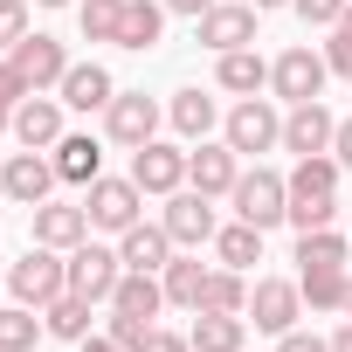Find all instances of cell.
Listing matches in <instances>:
<instances>
[{"mask_svg":"<svg viewBox=\"0 0 352 352\" xmlns=\"http://www.w3.org/2000/svg\"><path fill=\"white\" fill-rule=\"evenodd\" d=\"M138 201H145V187L138 180H104V173H97V180H90V228H111V235H124L131 221H138Z\"/></svg>","mask_w":352,"mask_h":352,"instance_id":"5","label":"cell"},{"mask_svg":"<svg viewBox=\"0 0 352 352\" xmlns=\"http://www.w3.org/2000/svg\"><path fill=\"white\" fill-rule=\"evenodd\" d=\"M242 311H194V352H242Z\"/></svg>","mask_w":352,"mask_h":352,"instance_id":"22","label":"cell"},{"mask_svg":"<svg viewBox=\"0 0 352 352\" xmlns=\"http://www.w3.org/2000/svg\"><path fill=\"white\" fill-rule=\"evenodd\" d=\"M104 124H111V138L118 145H152V131H159V104L145 97V90H118L111 104H104Z\"/></svg>","mask_w":352,"mask_h":352,"instance_id":"6","label":"cell"},{"mask_svg":"<svg viewBox=\"0 0 352 352\" xmlns=\"http://www.w3.org/2000/svg\"><path fill=\"white\" fill-rule=\"evenodd\" d=\"M345 28H352V8H345Z\"/></svg>","mask_w":352,"mask_h":352,"instance_id":"49","label":"cell"},{"mask_svg":"<svg viewBox=\"0 0 352 352\" xmlns=\"http://www.w3.org/2000/svg\"><path fill=\"white\" fill-rule=\"evenodd\" d=\"M28 214H35V242H42V249H76V242H90V208L42 201V208H28Z\"/></svg>","mask_w":352,"mask_h":352,"instance_id":"17","label":"cell"},{"mask_svg":"<svg viewBox=\"0 0 352 352\" xmlns=\"http://www.w3.org/2000/svg\"><path fill=\"white\" fill-rule=\"evenodd\" d=\"M0 131H14V104H0Z\"/></svg>","mask_w":352,"mask_h":352,"instance_id":"45","label":"cell"},{"mask_svg":"<svg viewBox=\"0 0 352 352\" xmlns=\"http://www.w3.org/2000/svg\"><path fill=\"white\" fill-rule=\"evenodd\" d=\"M276 138H283V118H276L263 97H249V104L228 111V145H235V152H270Z\"/></svg>","mask_w":352,"mask_h":352,"instance_id":"16","label":"cell"},{"mask_svg":"<svg viewBox=\"0 0 352 352\" xmlns=\"http://www.w3.org/2000/svg\"><path fill=\"white\" fill-rule=\"evenodd\" d=\"M297 290H304L318 311H331V304H345V270H304Z\"/></svg>","mask_w":352,"mask_h":352,"instance_id":"33","label":"cell"},{"mask_svg":"<svg viewBox=\"0 0 352 352\" xmlns=\"http://www.w3.org/2000/svg\"><path fill=\"white\" fill-rule=\"evenodd\" d=\"M83 352H131V345H124L118 331H104V338H83Z\"/></svg>","mask_w":352,"mask_h":352,"instance_id":"42","label":"cell"},{"mask_svg":"<svg viewBox=\"0 0 352 352\" xmlns=\"http://www.w3.org/2000/svg\"><path fill=\"white\" fill-rule=\"evenodd\" d=\"M56 90H63V104H69V111H104V104L118 97V83H111V69H104V63H69V76H63Z\"/></svg>","mask_w":352,"mask_h":352,"instance_id":"19","label":"cell"},{"mask_svg":"<svg viewBox=\"0 0 352 352\" xmlns=\"http://www.w3.org/2000/svg\"><path fill=\"white\" fill-rule=\"evenodd\" d=\"M270 83V63L256 56V49H228L221 56V90H242V97H256Z\"/></svg>","mask_w":352,"mask_h":352,"instance_id":"27","label":"cell"},{"mask_svg":"<svg viewBox=\"0 0 352 352\" xmlns=\"http://www.w3.org/2000/svg\"><path fill=\"white\" fill-rule=\"evenodd\" d=\"M42 8H69V0H42Z\"/></svg>","mask_w":352,"mask_h":352,"instance_id":"47","label":"cell"},{"mask_svg":"<svg viewBox=\"0 0 352 352\" xmlns=\"http://www.w3.org/2000/svg\"><path fill=\"white\" fill-rule=\"evenodd\" d=\"M235 159H242L235 145H208V138H201V152H187V187L208 194V201H214V194H235V180H242Z\"/></svg>","mask_w":352,"mask_h":352,"instance_id":"11","label":"cell"},{"mask_svg":"<svg viewBox=\"0 0 352 352\" xmlns=\"http://www.w3.org/2000/svg\"><path fill=\"white\" fill-rule=\"evenodd\" d=\"M208 8H214V0H166V14H194V21H201Z\"/></svg>","mask_w":352,"mask_h":352,"instance_id":"43","label":"cell"},{"mask_svg":"<svg viewBox=\"0 0 352 352\" xmlns=\"http://www.w3.org/2000/svg\"><path fill=\"white\" fill-rule=\"evenodd\" d=\"M256 8H283V0H256Z\"/></svg>","mask_w":352,"mask_h":352,"instance_id":"48","label":"cell"},{"mask_svg":"<svg viewBox=\"0 0 352 352\" xmlns=\"http://www.w3.org/2000/svg\"><path fill=\"white\" fill-rule=\"evenodd\" d=\"M166 28V0H124V21H118V49H152Z\"/></svg>","mask_w":352,"mask_h":352,"instance_id":"23","label":"cell"},{"mask_svg":"<svg viewBox=\"0 0 352 352\" xmlns=\"http://www.w3.org/2000/svg\"><path fill=\"white\" fill-rule=\"evenodd\" d=\"M21 97H35V90L21 83V69H14V63H0V104H21Z\"/></svg>","mask_w":352,"mask_h":352,"instance_id":"39","label":"cell"},{"mask_svg":"<svg viewBox=\"0 0 352 352\" xmlns=\"http://www.w3.org/2000/svg\"><path fill=\"white\" fill-rule=\"evenodd\" d=\"M118 276H124V256H118V249H97V242H76V249H69V290H76V297L111 304Z\"/></svg>","mask_w":352,"mask_h":352,"instance_id":"4","label":"cell"},{"mask_svg":"<svg viewBox=\"0 0 352 352\" xmlns=\"http://www.w3.org/2000/svg\"><path fill=\"white\" fill-rule=\"evenodd\" d=\"M76 21H83V35H90V42H118L124 0H83V8H76Z\"/></svg>","mask_w":352,"mask_h":352,"instance_id":"32","label":"cell"},{"mask_svg":"<svg viewBox=\"0 0 352 352\" xmlns=\"http://www.w3.org/2000/svg\"><path fill=\"white\" fill-rule=\"evenodd\" d=\"M42 318H49V331H56V338H90V297H76V290H63Z\"/></svg>","mask_w":352,"mask_h":352,"instance_id":"30","label":"cell"},{"mask_svg":"<svg viewBox=\"0 0 352 352\" xmlns=\"http://www.w3.org/2000/svg\"><path fill=\"white\" fill-rule=\"evenodd\" d=\"M131 352H194V338H180V331H159V324H152V331H145Z\"/></svg>","mask_w":352,"mask_h":352,"instance_id":"37","label":"cell"},{"mask_svg":"<svg viewBox=\"0 0 352 352\" xmlns=\"http://www.w3.org/2000/svg\"><path fill=\"white\" fill-rule=\"evenodd\" d=\"M256 0H242V8H208L201 14V42L214 49V56H228V49H249L256 42Z\"/></svg>","mask_w":352,"mask_h":352,"instance_id":"15","label":"cell"},{"mask_svg":"<svg viewBox=\"0 0 352 352\" xmlns=\"http://www.w3.org/2000/svg\"><path fill=\"white\" fill-rule=\"evenodd\" d=\"M290 8H297L304 21H318V28H338V21H345V8H352V0H290Z\"/></svg>","mask_w":352,"mask_h":352,"instance_id":"35","label":"cell"},{"mask_svg":"<svg viewBox=\"0 0 352 352\" xmlns=\"http://www.w3.org/2000/svg\"><path fill=\"white\" fill-rule=\"evenodd\" d=\"M297 304H304V290L283 283V276H263V283L249 290V318H256V331H276V338L297 324Z\"/></svg>","mask_w":352,"mask_h":352,"instance_id":"14","label":"cell"},{"mask_svg":"<svg viewBox=\"0 0 352 352\" xmlns=\"http://www.w3.org/2000/svg\"><path fill=\"white\" fill-rule=\"evenodd\" d=\"M35 331H42V324H35V311H28V304L0 311V352H28V345H35Z\"/></svg>","mask_w":352,"mask_h":352,"instance_id":"34","label":"cell"},{"mask_svg":"<svg viewBox=\"0 0 352 352\" xmlns=\"http://www.w3.org/2000/svg\"><path fill=\"white\" fill-rule=\"evenodd\" d=\"M214 249H221L228 270H249V263H263V228H256V221H235V228L214 235Z\"/></svg>","mask_w":352,"mask_h":352,"instance_id":"28","label":"cell"},{"mask_svg":"<svg viewBox=\"0 0 352 352\" xmlns=\"http://www.w3.org/2000/svg\"><path fill=\"white\" fill-rule=\"evenodd\" d=\"M276 352H331V345H324V338H311V331H297V324H290V331H283V345H276Z\"/></svg>","mask_w":352,"mask_h":352,"instance_id":"40","label":"cell"},{"mask_svg":"<svg viewBox=\"0 0 352 352\" xmlns=\"http://www.w3.org/2000/svg\"><path fill=\"white\" fill-rule=\"evenodd\" d=\"M338 311H352V276H345V304H338Z\"/></svg>","mask_w":352,"mask_h":352,"instance_id":"46","label":"cell"},{"mask_svg":"<svg viewBox=\"0 0 352 352\" xmlns=\"http://www.w3.org/2000/svg\"><path fill=\"white\" fill-rule=\"evenodd\" d=\"M118 256H124V270H166V263H173V235H166V228L131 221V228H124V242H118Z\"/></svg>","mask_w":352,"mask_h":352,"instance_id":"21","label":"cell"},{"mask_svg":"<svg viewBox=\"0 0 352 352\" xmlns=\"http://www.w3.org/2000/svg\"><path fill=\"white\" fill-rule=\"evenodd\" d=\"M331 138H338V118L311 97V104H290V118H283V145L297 152V159H318V152H331Z\"/></svg>","mask_w":352,"mask_h":352,"instance_id":"10","label":"cell"},{"mask_svg":"<svg viewBox=\"0 0 352 352\" xmlns=\"http://www.w3.org/2000/svg\"><path fill=\"white\" fill-rule=\"evenodd\" d=\"M159 304H166V283H159L152 270H124L118 290H111V311H118V318H145V324H152Z\"/></svg>","mask_w":352,"mask_h":352,"instance_id":"20","label":"cell"},{"mask_svg":"<svg viewBox=\"0 0 352 352\" xmlns=\"http://www.w3.org/2000/svg\"><path fill=\"white\" fill-rule=\"evenodd\" d=\"M159 283H166V304H187V311H201V290H208V270H201L194 256H173Z\"/></svg>","mask_w":352,"mask_h":352,"instance_id":"26","label":"cell"},{"mask_svg":"<svg viewBox=\"0 0 352 352\" xmlns=\"http://www.w3.org/2000/svg\"><path fill=\"white\" fill-rule=\"evenodd\" d=\"M49 152H56V180H69V187H90V180H97V166H104L97 138H56Z\"/></svg>","mask_w":352,"mask_h":352,"instance_id":"24","label":"cell"},{"mask_svg":"<svg viewBox=\"0 0 352 352\" xmlns=\"http://www.w3.org/2000/svg\"><path fill=\"white\" fill-rule=\"evenodd\" d=\"M338 159H297V173H290V221H297V235H311V228H331V214H338Z\"/></svg>","mask_w":352,"mask_h":352,"instance_id":"1","label":"cell"},{"mask_svg":"<svg viewBox=\"0 0 352 352\" xmlns=\"http://www.w3.org/2000/svg\"><path fill=\"white\" fill-rule=\"evenodd\" d=\"M180 249H201V242H214V208H208V194H166V221H159Z\"/></svg>","mask_w":352,"mask_h":352,"instance_id":"12","label":"cell"},{"mask_svg":"<svg viewBox=\"0 0 352 352\" xmlns=\"http://www.w3.org/2000/svg\"><path fill=\"white\" fill-rule=\"evenodd\" d=\"M345 256H352V242H345V235H331V228L297 235V270H345Z\"/></svg>","mask_w":352,"mask_h":352,"instance_id":"25","label":"cell"},{"mask_svg":"<svg viewBox=\"0 0 352 352\" xmlns=\"http://www.w3.org/2000/svg\"><path fill=\"white\" fill-rule=\"evenodd\" d=\"M49 187H56V159H42V152H14L8 173H0V194L21 201V208H42Z\"/></svg>","mask_w":352,"mask_h":352,"instance_id":"13","label":"cell"},{"mask_svg":"<svg viewBox=\"0 0 352 352\" xmlns=\"http://www.w3.org/2000/svg\"><path fill=\"white\" fill-rule=\"evenodd\" d=\"M28 35V8H21V0H0V49H14Z\"/></svg>","mask_w":352,"mask_h":352,"instance_id":"36","label":"cell"},{"mask_svg":"<svg viewBox=\"0 0 352 352\" xmlns=\"http://www.w3.org/2000/svg\"><path fill=\"white\" fill-rule=\"evenodd\" d=\"M173 124H180L187 138H208V131H214V97H201V90H180V97H173Z\"/></svg>","mask_w":352,"mask_h":352,"instance_id":"31","label":"cell"},{"mask_svg":"<svg viewBox=\"0 0 352 352\" xmlns=\"http://www.w3.org/2000/svg\"><path fill=\"white\" fill-rule=\"evenodd\" d=\"M235 214L242 221H256V228H276V221H290V180H276V173H242L235 180Z\"/></svg>","mask_w":352,"mask_h":352,"instance_id":"3","label":"cell"},{"mask_svg":"<svg viewBox=\"0 0 352 352\" xmlns=\"http://www.w3.org/2000/svg\"><path fill=\"white\" fill-rule=\"evenodd\" d=\"M201 311H249V283H242V270H208Z\"/></svg>","mask_w":352,"mask_h":352,"instance_id":"29","label":"cell"},{"mask_svg":"<svg viewBox=\"0 0 352 352\" xmlns=\"http://www.w3.org/2000/svg\"><path fill=\"white\" fill-rule=\"evenodd\" d=\"M8 63L21 69V83H28V90H49V83H63V76H69V56H63V42H49V35H21V42L8 49Z\"/></svg>","mask_w":352,"mask_h":352,"instance_id":"8","label":"cell"},{"mask_svg":"<svg viewBox=\"0 0 352 352\" xmlns=\"http://www.w3.org/2000/svg\"><path fill=\"white\" fill-rule=\"evenodd\" d=\"M324 63H331L338 76H352V28H345V21L331 28V49H324Z\"/></svg>","mask_w":352,"mask_h":352,"instance_id":"38","label":"cell"},{"mask_svg":"<svg viewBox=\"0 0 352 352\" xmlns=\"http://www.w3.org/2000/svg\"><path fill=\"white\" fill-rule=\"evenodd\" d=\"M131 180H138L145 194H180V187H187V152H180V145H159V138L138 145V152H131Z\"/></svg>","mask_w":352,"mask_h":352,"instance_id":"7","label":"cell"},{"mask_svg":"<svg viewBox=\"0 0 352 352\" xmlns=\"http://www.w3.org/2000/svg\"><path fill=\"white\" fill-rule=\"evenodd\" d=\"M331 159L352 166V118H338V138H331Z\"/></svg>","mask_w":352,"mask_h":352,"instance_id":"41","label":"cell"},{"mask_svg":"<svg viewBox=\"0 0 352 352\" xmlns=\"http://www.w3.org/2000/svg\"><path fill=\"white\" fill-rule=\"evenodd\" d=\"M324 56H311V49H283L276 56V69H270V83H276V97L283 104H311L318 90H324Z\"/></svg>","mask_w":352,"mask_h":352,"instance_id":"9","label":"cell"},{"mask_svg":"<svg viewBox=\"0 0 352 352\" xmlns=\"http://www.w3.org/2000/svg\"><path fill=\"white\" fill-rule=\"evenodd\" d=\"M331 352H352V324H345V331H338V338H331Z\"/></svg>","mask_w":352,"mask_h":352,"instance_id":"44","label":"cell"},{"mask_svg":"<svg viewBox=\"0 0 352 352\" xmlns=\"http://www.w3.org/2000/svg\"><path fill=\"white\" fill-rule=\"evenodd\" d=\"M8 290H14L28 311H49V304L69 290V263H56V249H28V256L8 270Z\"/></svg>","mask_w":352,"mask_h":352,"instance_id":"2","label":"cell"},{"mask_svg":"<svg viewBox=\"0 0 352 352\" xmlns=\"http://www.w3.org/2000/svg\"><path fill=\"white\" fill-rule=\"evenodd\" d=\"M14 138H21L28 152L56 145V138H63V104H56V97H42V90H35V97H21V104H14Z\"/></svg>","mask_w":352,"mask_h":352,"instance_id":"18","label":"cell"}]
</instances>
